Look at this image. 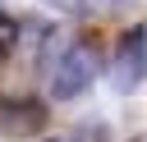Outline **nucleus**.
Instances as JSON below:
<instances>
[{
  "instance_id": "obj_1",
  "label": "nucleus",
  "mask_w": 147,
  "mask_h": 142,
  "mask_svg": "<svg viewBox=\"0 0 147 142\" xmlns=\"http://www.w3.org/2000/svg\"><path fill=\"white\" fill-rule=\"evenodd\" d=\"M96 69H101L96 46H87V41H69V46L60 50V60H51V64H46L51 96H55V101H74V96H83V92L92 87Z\"/></svg>"
},
{
  "instance_id": "obj_2",
  "label": "nucleus",
  "mask_w": 147,
  "mask_h": 142,
  "mask_svg": "<svg viewBox=\"0 0 147 142\" xmlns=\"http://www.w3.org/2000/svg\"><path fill=\"white\" fill-rule=\"evenodd\" d=\"M46 105L32 96H0V137H37L46 128Z\"/></svg>"
},
{
  "instance_id": "obj_3",
  "label": "nucleus",
  "mask_w": 147,
  "mask_h": 142,
  "mask_svg": "<svg viewBox=\"0 0 147 142\" xmlns=\"http://www.w3.org/2000/svg\"><path fill=\"white\" fill-rule=\"evenodd\" d=\"M142 78H147V50H142V41L129 32V37H119V46H115L110 82H115V92H133V87H142Z\"/></svg>"
},
{
  "instance_id": "obj_4",
  "label": "nucleus",
  "mask_w": 147,
  "mask_h": 142,
  "mask_svg": "<svg viewBox=\"0 0 147 142\" xmlns=\"http://www.w3.org/2000/svg\"><path fill=\"white\" fill-rule=\"evenodd\" d=\"M14 41H18V23H14V18H5V14H0V60H5V55H9V50H14Z\"/></svg>"
},
{
  "instance_id": "obj_5",
  "label": "nucleus",
  "mask_w": 147,
  "mask_h": 142,
  "mask_svg": "<svg viewBox=\"0 0 147 142\" xmlns=\"http://www.w3.org/2000/svg\"><path fill=\"white\" fill-rule=\"evenodd\" d=\"M46 5H60V9H78V0H46Z\"/></svg>"
},
{
  "instance_id": "obj_6",
  "label": "nucleus",
  "mask_w": 147,
  "mask_h": 142,
  "mask_svg": "<svg viewBox=\"0 0 147 142\" xmlns=\"http://www.w3.org/2000/svg\"><path fill=\"white\" fill-rule=\"evenodd\" d=\"M133 37H138V41H142V50H147V27H138V32H133Z\"/></svg>"
},
{
  "instance_id": "obj_7",
  "label": "nucleus",
  "mask_w": 147,
  "mask_h": 142,
  "mask_svg": "<svg viewBox=\"0 0 147 142\" xmlns=\"http://www.w3.org/2000/svg\"><path fill=\"white\" fill-rule=\"evenodd\" d=\"M129 142H147V133H138V137H129Z\"/></svg>"
},
{
  "instance_id": "obj_8",
  "label": "nucleus",
  "mask_w": 147,
  "mask_h": 142,
  "mask_svg": "<svg viewBox=\"0 0 147 142\" xmlns=\"http://www.w3.org/2000/svg\"><path fill=\"white\" fill-rule=\"evenodd\" d=\"M51 142H60V137H51Z\"/></svg>"
}]
</instances>
